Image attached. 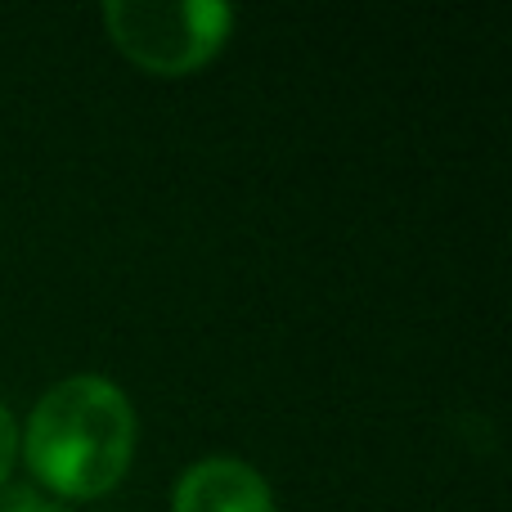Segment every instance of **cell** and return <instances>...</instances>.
<instances>
[{"label": "cell", "instance_id": "obj_2", "mask_svg": "<svg viewBox=\"0 0 512 512\" xmlns=\"http://www.w3.org/2000/svg\"><path fill=\"white\" fill-rule=\"evenodd\" d=\"M104 27L113 45L144 72L158 77H189L225 50L234 32V9L216 0H108Z\"/></svg>", "mask_w": 512, "mask_h": 512}, {"label": "cell", "instance_id": "obj_3", "mask_svg": "<svg viewBox=\"0 0 512 512\" xmlns=\"http://www.w3.org/2000/svg\"><path fill=\"white\" fill-rule=\"evenodd\" d=\"M171 512H274V490L243 459H203L180 472Z\"/></svg>", "mask_w": 512, "mask_h": 512}, {"label": "cell", "instance_id": "obj_4", "mask_svg": "<svg viewBox=\"0 0 512 512\" xmlns=\"http://www.w3.org/2000/svg\"><path fill=\"white\" fill-rule=\"evenodd\" d=\"M14 459H18V423H14V414H9V405L0 400V486L9 481Z\"/></svg>", "mask_w": 512, "mask_h": 512}, {"label": "cell", "instance_id": "obj_1", "mask_svg": "<svg viewBox=\"0 0 512 512\" xmlns=\"http://www.w3.org/2000/svg\"><path fill=\"white\" fill-rule=\"evenodd\" d=\"M32 477L59 499H99L126 477L135 454V409L99 373L63 378L36 400L23 427Z\"/></svg>", "mask_w": 512, "mask_h": 512}, {"label": "cell", "instance_id": "obj_5", "mask_svg": "<svg viewBox=\"0 0 512 512\" xmlns=\"http://www.w3.org/2000/svg\"><path fill=\"white\" fill-rule=\"evenodd\" d=\"M0 512H68L63 504H50V499H41L36 490H14V495L5 499V508Z\"/></svg>", "mask_w": 512, "mask_h": 512}]
</instances>
